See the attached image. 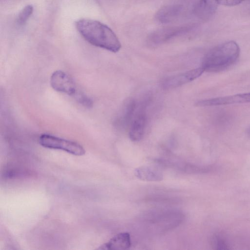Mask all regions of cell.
<instances>
[{
	"label": "cell",
	"mask_w": 250,
	"mask_h": 250,
	"mask_svg": "<svg viewBox=\"0 0 250 250\" xmlns=\"http://www.w3.org/2000/svg\"><path fill=\"white\" fill-rule=\"evenodd\" d=\"M75 25L81 36L92 45L114 53L120 50L121 44L118 37L106 25L90 19H80Z\"/></svg>",
	"instance_id": "1"
},
{
	"label": "cell",
	"mask_w": 250,
	"mask_h": 250,
	"mask_svg": "<svg viewBox=\"0 0 250 250\" xmlns=\"http://www.w3.org/2000/svg\"><path fill=\"white\" fill-rule=\"evenodd\" d=\"M240 54V48L234 41H229L210 49L203 58L202 67L205 71H222L233 64Z\"/></svg>",
	"instance_id": "2"
},
{
	"label": "cell",
	"mask_w": 250,
	"mask_h": 250,
	"mask_svg": "<svg viewBox=\"0 0 250 250\" xmlns=\"http://www.w3.org/2000/svg\"><path fill=\"white\" fill-rule=\"evenodd\" d=\"M39 143L46 148L60 149L76 156L84 154L85 150L79 144L47 134H42Z\"/></svg>",
	"instance_id": "3"
},
{
	"label": "cell",
	"mask_w": 250,
	"mask_h": 250,
	"mask_svg": "<svg viewBox=\"0 0 250 250\" xmlns=\"http://www.w3.org/2000/svg\"><path fill=\"white\" fill-rule=\"evenodd\" d=\"M148 103L147 100L146 99L139 105L137 104L135 113L129 128V137L132 141H139L144 136L146 125V107Z\"/></svg>",
	"instance_id": "4"
},
{
	"label": "cell",
	"mask_w": 250,
	"mask_h": 250,
	"mask_svg": "<svg viewBox=\"0 0 250 250\" xmlns=\"http://www.w3.org/2000/svg\"><path fill=\"white\" fill-rule=\"evenodd\" d=\"M50 84L55 90L70 96L75 95L77 89L73 79L61 70L54 72L50 77Z\"/></svg>",
	"instance_id": "5"
},
{
	"label": "cell",
	"mask_w": 250,
	"mask_h": 250,
	"mask_svg": "<svg viewBox=\"0 0 250 250\" xmlns=\"http://www.w3.org/2000/svg\"><path fill=\"white\" fill-rule=\"evenodd\" d=\"M204 72L205 71L203 68L200 67L166 78L161 83L162 87L165 89H170L179 87L194 80L200 77Z\"/></svg>",
	"instance_id": "6"
},
{
	"label": "cell",
	"mask_w": 250,
	"mask_h": 250,
	"mask_svg": "<svg viewBox=\"0 0 250 250\" xmlns=\"http://www.w3.org/2000/svg\"><path fill=\"white\" fill-rule=\"evenodd\" d=\"M250 103V92L219 97L197 101V106H212Z\"/></svg>",
	"instance_id": "7"
},
{
	"label": "cell",
	"mask_w": 250,
	"mask_h": 250,
	"mask_svg": "<svg viewBox=\"0 0 250 250\" xmlns=\"http://www.w3.org/2000/svg\"><path fill=\"white\" fill-rule=\"evenodd\" d=\"M136 107L137 103L135 100L132 98L127 99L123 104L115 120L116 127L119 129H124L130 126Z\"/></svg>",
	"instance_id": "8"
},
{
	"label": "cell",
	"mask_w": 250,
	"mask_h": 250,
	"mask_svg": "<svg viewBox=\"0 0 250 250\" xmlns=\"http://www.w3.org/2000/svg\"><path fill=\"white\" fill-rule=\"evenodd\" d=\"M130 235L127 232H121L112 237L106 243L102 245L98 250H125L131 246Z\"/></svg>",
	"instance_id": "9"
},
{
	"label": "cell",
	"mask_w": 250,
	"mask_h": 250,
	"mask_svg": "<svg viewBox=\"0 0 250 250\" xmlns=\"http://www.w3.org/2000/svg\"><path fill=\"white\" fill-rule=\"evenodd\" d=\"M218 4L217 0H199L194 6V14L201 20H208L215 13Z\"/></svg>",
	"instance_id": "10"
},
{
	"label": "cell",
	"mask_w": 250,
	"mask_h": 250,
	"mask_svg": "<svg viewBox=\"0 0 250 250\" xmlns=\"http://www.w3.org/2000/svg\"><path fill=\"white\" fill-rule=\"evenodd\" d=\"M188 30L187 27H172L161 29L150 36L149 41L151 44L162 43Z\"/></svg>",
	"instance_id": "11"
},
{
	"label": "cell",
	"mask_w": 250,
	"mask_h": 250,
	"mask_svg": "<svg viewBox=\"0 0 250 250\" xmlns=\"http://www.w3.org/2000/svg\"><path fill=\"white\" fill-rule=\"evenodd\" d=\"M181 7L179 5H171L161 9L156 15L158 21L167 23L174 20L180 14Z\"/></svg>",
	"instance_id": "12"
},
{
	"label": "cell",
	"mask_w": 250,
	"mask_h": 250,
	"mask_svg": "<svg viewBox=\"0 0 250 250\" xmlns=\"http://www.w3.org/2000/svg\"><path fill=\"white\" fill-rule=\"evenodd\" d=\"M135 174L142 180L158 181L162 179V175L160 172L149 167H141L136 168Z\"/></svg>",
	"instance_id": "13"
},
{
	"label": "cell",
	"mask_w": 250,
	"mask_h": 250,
	"mask_svg": "<svg viewBox=\"0 0 250 250\" xmlns=\"http://www.w3.org/2000/svg\"><path fill=\"white\" fill-rule=\"evenodd\" d=\"M33 12V7L31 5L24 7L19 13L17 18V22L23 25L28 20Z\"/></svg>",
	"instance_id": "14"
},
{
	"label": "cell",
	"mask_w": 250,
	"mask_h": 250,
	"mask_svg": "<svg viewBox=\"0 0 250 250\" xmlns=\"http://www.w3.org/2000/svg\"><path fill=\"white\" fill-rule=\"evenodd\" d=\"M245 0H217L219 4L231 6L240 4Z\"/></svg>",
	"instance_id": "15"
},
{
	"label": "cell",
	"mask_w": 250,
	"mask_h": 250,
	"mask_svg": "<svg viewBox=\"0 0 250 250\" xmlns=\"http://www.w3.org/2000/svg\"><path fill=\"white\" fill-rule=\"evenodd\" d=\"M248 133L250 136V127H249V128L248 130Z\"/></svg>",
	"instance_id": "16"
}]
</instances>
